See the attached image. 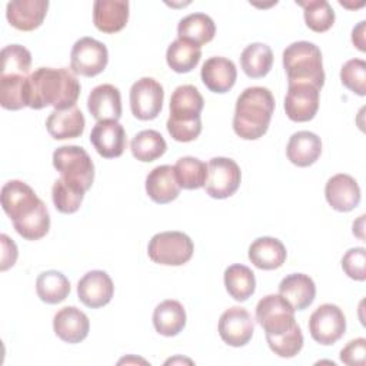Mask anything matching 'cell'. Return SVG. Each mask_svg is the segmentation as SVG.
<instances>
[{"label": "cell", "instance_id": "f6af8a7d", "mask_svg": "<svg viewBox=\"0 0 366 366\" xmlns=\"http://www.w3.org/2000/svg\"><path fill=\"white\" fill-rule=\"evenodd\" d=\"M0 240H1V272L7 270L9 267H11L16 260H17V246L16 243L7 236V234H1L0 236Z\"/></svg>", "mask_w": 366, "mask_h": 366}, {"label": "cell", "instance_id": "ffe728a7", "mask_svg": "<svg viewBox=\"0 0 366 366\" xmlns=\"http://www.w3.org/2000/svg\"><path fill=\"white\" fill-rule=\"evenodd\" d=\"M87 109L97 122H117L122 116V97L119 89L109 83L96 86L89 94Z\"/></svg>", "mask_w": 366, "mask_h": 366}, {"label": "cell", "instance_id": "ac0fdd59", "mask_svg": "<svg viewBox=\"0 0 366 366\" xmlns=\"http://www.w3.org/2000/svg\"><path fill=\"white\" fill-rule=\"evenodd\" d=\"M47 9V0H13L7 3L6 17L14 29L31 31L43 23Z\"/></svg>", "mask_w": 366, "mask_h": 366}, {"label": "cell", "instance_id": "1f68e13d", "mask_svg": "<svg viewBox=\"0 0 366 366\" xmlns=\"http://www.w3.org/2000/svg\"><path fill=\"white\" fill-rule=\"evenodd\" d=\"M202 49L190 41L176 39L166 51V61L169 67L176 73H189L200 61Z\"/></svg>", "mask_w": 366, "mask_h": 366}, {"label": "cell", "instance_id": "ee69618b", "mask_svg": "<svg viewBox=\"0 0 366 366\" xmlns=\"http://www.w3.org/2000/svg\"><path fill=\"white\" fill-rule=\"evenodd\" d=\"M340 360L349 366H363L366 360V339L357 337L350 340L340 350Z\"/></svg>", "mask_w": 366, "mask_h": 366}, {"label": "cell", "instance_id": "b9f144b4", "mask_svg": "<svg viewBox=\"0 0 366 366\" xmlns=\"http://www.w3.org/2000/svg\"><path fill=\"white\" fill-rule=\"evenodd\" d=\"M340 81L359 96L366 94V63L362 59H350L340 69Z\"/></svg>", "mask_w": 366, "mask_h": 366}, {"label": "cell", "instance_id": "7c38bea8", "mask_svg": "<svg viewBox=\"0 0 366 366\" xmlns=\"http://www.w3.org/2000/svg\"><path fill=\"white\" fill-rule=\"evenodd\" d=\"M0 200L4 213L11 219V222H17L29 216L41 203L34 190L21 180H9L4 183Z\"/></svg>", "mask_w": 366, "mask_h": 366}, {"label": "cell", "instance_id": "9c48e42d", "mask_svg": "<svg viewBox=\"0 0 366 366\" xmlns=\"http://www.w3.org/2000/svg\"><path fill=\"white\" fill-rule=\"evenodd\" d=\"M107 61V47L93 37H81L71 47L70 67L76 74L84 77L97 76L106 69Z\"/></svg>", "mask_w": 366, "mask_h": 366}, {"label": "cell", "instance_id": "44dd1931", "mask_svg": "<svg viewBox=\"0 0 366 366\" xmlns=\"http://www.w3.org/2000/svg\"><path fill=\"white\" fill-rule=\"evenodd\" d=\"M200 77L203 84L210 92L226 93L234 86L237 70L232 60L222 56H214L203 63Z\"/></svg>", "mask_w": 366, "mask_h": 366}, {"label": "cell", "instance_id": "5b68a950", "mask_svg": "<svg viewBox=\"0 0 366 366\" xmlns=\"http://www.w3.org/2000/svg\"><path fill=\"white\" fill-rule=\"evenodd\" d=\"M53 166L60 177L87 192L94 180V164L89 153L74 144L60 146L53 153Z\"/></svg>", "mask_w": 366, "mask_h": 366}, {"label": "cell", "instance_id": "2e32d148", "mask_svg": "<svg viewBox=\"0 0 366 366\" xmlns=\"http://www.w3.org/2000/svg\"><path fill=\"white\" fill-rule=\"evenodd\" d=\"M113 293V282L103 270H90L77 283L79 300L90 309L106 306L112 300Z\"/></svg>", "mask_w": 366, "mask_h": 366}, {"label": "cell", "instance_id": "d6a6232c", "mask_svg": "<svg viewBox=\"0 0 366 366\" xmlns=\"http://www.w3.org/2000/svg\"><path fill=\"white\" fill-rule=\"evenodd\" d=\"M224 286L234 300L244 302L254 293V273L244 264H232L224 270Z\"/></svg>", "mask_w": 366, "mask_h": 366}, {"label": "cell", "instance_id": "7a4b0ae2", "mask_svg": "<svg viewBox=\"0 0 366 366\" xmlns=\"http://www.w3.org/2000/svg\"><path fill=\"white\" fill-rule=\"evenodd\" d=\"M274 112V97L272 92L262 86L244 89L237 100L233 116V130L244 140L262 137Z\"/></svg>", "mask_w": 366, "mask_h": 366}, {"label": "cell", "instance_id": "9a60e30c", "mask_svg": "<svg viewBox=\"0 0 366 366\" xmlns=\"http://www.w3.org/2000/svg\"><path fill=\"white\" fill-rule=\"evenodd\" d=\"M90 143L102 157H119L123 154L127 143L124 127L116 120L97 122L92 129Z\"/></svg>", "mask_w": 366, "mask_h": 366}, {"label": "cell", "instance_id": "e0dca14e", "mask_svg": "<svg viewBox=\"0 0 366 366\" xmlns=\"http://www.w3.org/2000/svg\"><path fill=\"white\" fill-rule=\"evenodd\" d=\"M325 196L332 209L337 212H350L360 203V187L352 176L339 173L327 180Z\"/></svg>", "mask_w": 366, "mask_h": 366}, {"label": "cell", "instance_id": "5bb4252c", "mask_svg": "<svg viewBox=\"0 0 366 366\" xmlns=\"http://www.w3.org/2000/svg\"><path fill=\"white\" fill-rule=\"evenodd\" d=\"M217 329L224 343L233 347H240L250 342L254 332V323L252 315L246 309L233 306L222 313Z\"/></svg>", "mask_w": 366, "mask_h": 366}, {"label": "cell", "instance_id": "bcb514c9", "mask_svg": "<svg viewBox=\"0 0 366 366\" xmlns=\"http://www.w3.org/2000/svg\"><path fill=\"white\" fill-rule=\"evenodd\" d=\"M365 24L366 21H360L352 31V41L353 44L360 50V51H365L366 47H365Z\"/></svg>", "mask_w": 366, "mask_h": 366}, {"label": "cell", "instance_id": "7bdbcfd3", "mask_svg": "<svg viewBox=\"0 0 366 366\" xmlns=\"http://www.w3.org/2000/svg\"><path fill=\"white\" fill-rule=\"evenodd\" d=\"M365 263H366L365 247L349 249L342 257V269L353 280L363 282L366 279Z\"/></svg>", "mask_w": 366, "mask_h": 366}, {"label": "cell", "instance_id": "83f0119b", "mask_svg": "<svg viewBox=\"0 0 366 366\" xmlns=\"http://www.w3.org/2000/svg\"><path fill=\"white\" fill-rule=\"evenodd\" d=\"M153 326L157 333L172 337L186 326V312L180 302L167 299L159 303L153 312Z\"/></svg>", "mask_w": 366, "mask_h": 366}, {"label": "cell", "instance_id": "74e56055", "mask_svg": "<svg viewBox=\"0 0 366 366\" xmlns=\"http://www.w3.org/2000/svg\"><path fill=\"white\" fill-rule=\"evenodd\" d=\"M31 66L30 51L20 44H9L1 50L0 76H27Z\"/></svg>", "mask_w": 366, "mask_h": 366}, {"label": "cell", "instance_id": "8992f818", "mask_svg": "<svg viewBox=\"0 0 366 366\" xmlns=\"http://www.w3.org/2000/svg\"><path fill=\"white\" fill-rule=\"evenodd\" d=\"M193 242L183 232H162L156 233L147 246L149 257L164 266H182L193 256Z\"/></svg>", "mask_w": 366, "mask_h": 366}, {"label": "cell", "instance_id": "d6986e66", "mask_svg": "<svg viewBox=\"0 0 366 366\" xmlns=\"http://www.w3.org/2000/svg\"><path fill=\"white\" fill-rule=\"evenodd\" d=\"M53 329L59 339L66 343H80L89 335L90 322L86 313L74 306L60 309L53 317Z\"/></svg>", "mask_w": 366, "mask_h": 366}, {"label": "cell", "instance_id": "8fae6325", "mask_svg": "<svg viewBox=\"0 0 366 366\" xmlns=\"http://www.w3.org/2000/svg\"><path fill=\"white\" fill-rule=\"evenodd\" d=\"M164 92L153 77H142L130 87V109L139 120H153L163 107Z\"/></svg>", "mask_w": 366, "mask_h": 366}, {"label": "cell", "instance_id": "4dcf8cb0", "mask_svg": "<svg viewBox=\"0 0 366 366\" xmlns=\"http://www.w3.org/2000/svg\"><path fill=\"white\" fill-rule=\"evenodd\" d=\"M36 292L41 302L56 305L69 296L70 282L61 272L47 270L37 276Z\"/></svg>", "mask_w": 366, "mask_h": 366}, {"label": "cell", "instance_id": "e575fe53", "mask_svg": "<svg viewBox=\"0 0 366 366\" xmlns=\"http://www.w3.org/2000/svg\"><path fill=\"white\" fill-rule=\"evenodd\" d=\"M173 167L180 187L193 190L204 186L207 177V164L200 159L192 156L180 157Z\"/></svg>", "mask_w": 366, "mask_h": 366}, {"label": "cell", "instance_id": "3957f363", "mask_svg": "<svg viewBox=\"0 0 366 366\" xmlns=\"http://www.w3.org/2000/svg\"><path fill=\"white\" fill-rule=\"evenodd\" d=\"M203 106V96L194 86L182 84L174 89L170 97V116L166 127L176 142L187 143L200 134Z\"/></svg>", "mask_w": 366, "mask_h": 366}, {"label": "cell", "instance_id": "603a6c76", "mask_svg": "<svg viewBox=\"0 0 366 366\" xmlns=\"http://www.w3.org/2000/svg\"><path fill=\"white\" fill-rule=\"evenodd\" d=\"M129 20V1L97 0L93 4V23L103 33L120 31Z\"/></svg>", "mask_w": 366, "mask_h": 366}, {"label": "cell", "instance_id": "484cf974", "mask_svg": "<svg viewBox=\"0 0 366 366\" xmlns=\"http://www.w3.org/2000/svg\"><path fill=\"white\" fill-rule=\"evenodd\" d=\"M322 153V140L317 134L300 130L290 136L286 147V154L290 163L297 167H307L313 164Z\"/></svg>", "mask_w": 366, "mask_h": 366}, {"label": "cell", "instance_id": "277c9868", "mask_svg": "<svg viewBox=\"0 0 366 366\" xmlns=\"http://www.w3.org/2000/svg\"><path fill=\"white\" fill-rule=\"evenodd\" d=\"M283 67L290 83H310L319 90L325 84L320 49L310 41H295L283 50Z\"/></svg>", "mask_w": 366, "mask_h": 366}, {"label": "cell", "instance_id": "4fadbf2b", "mask_svg": "<svg viewBox=\"0 0 366 366\" xmlns=\"http://www.w3.org/2000/svg\"><path fill=\"white\" fill-rule=\"evenodd\" d=\"M320 90L310 83H290L285 97V112L292 122H309L319 109Z\"/></svg>", "mask_w": 366, "mask_h": 366}, {"label": "cell", "instance_id": "4316f807", "mask_svg": "<svg viewBox=\"0 0 366 366\" xmlns=\"http://www.w3.org/2000/svg\"><path fill=\"white\" fill-rule=\"evenodd\" d=\"M287 252L285 244L276 237H257L249 246V260L262 270L280 267L286 260Z\"/></svg>", "mask_w": 366, "mask_h": 366}, {"label": "cell", "instance_id": "d4e9b609", "mask_svg": "<svg viewBox=\"0 0 366 366\" xmlns=\"http://www.w3.org/2000/svg\"><path fill=\"white\" fill-rule=\"evenodd\" d=\"M84 124V116L77 106L63 110H53L46 120V129L56 140L76 139L81 136Z\"/></svg>", "mask_w": 366, "mask_h": 366}, {"label": "cell", "instance_id": "f35d334b", "mask_svg": "<svg viewBox=\"0 0 366 366\" xmlns=\"http://www.w3.org/2000/svg\"><path fill=\"white\" fill-rule=\"evenodd\" d=\"M84 193H86L84 190L63 180L61 177L57 179L51 187V199L56 209L60 213H66V214H70L79 210L83 202Z\"/></svg>", "mask_w": 366, "mask_h": 366}, {"label": "cell", "instance_id": "f546056e", "mask_svg": "<svg viewBox=\"0 0 366 366\" xmlns=\"http://www.w3.org/2000/svg\"><path fill=\"white\" fill-rule=\"evenodd\" d=\"M273 64L272 49L264 43H252L240 54V66L252 79L264 77Z\"/></svg>", "mask_w": 366, "mask_h": 366}, {"label": "cell", "instance_id": "8d00e7d4", "mask_svg": "<svg viewBox=\"0 0 366 366\" xmlns=\"http://www.w3.org/2000/svg\"><path fill=\"white\" fill-rule=\"evenodd\" d=\"M13 226L16 232L26 240H39L46 236L50 229V216L43 200L33 213L13 222Z\"/></svg>", "mask_w": 366, "mask_h": 366}, {"label": "cell", "instance_id": "52a82bcc", "mask_svg": "<svg viewBox=\"0 0 366 366\" xmlns=\"http://www.w3.org/2000/svg\"><path fill=\"white\" fill-rule=\"evenodd\" d=\"M256 322L264 329L266 336H277L296 325L295 309L280 295H267L256 306Z\"/></svg>", "mask_w": 366, "mask_h": 366}, {"label": "cell", "instance_id": "836d02e7", "mask_svg": "<svg viewBox=\"0 0 366 366\" xmlns=\"http://www.w3.org/2000/svg\"><path fill=\"white\" fill-rule=\"evenodd\" d=\"M166 140L156 130H142L130 142V150L134 159L149 163L164 154Z\"/></svg>", "mask_w": 366, "mask_h": 366}, {"label": "cell", "instance_id": "d590c367", "mask_svg": "<svg viewBox=\"0 0 366 366\" xmlns=\"http://www.w3.org/2000/svg\"><path fill=\"white\" fill-rule=\"evenodd\" d=\"M303 7V16L306 26L316 31H327L335 23V11L326 0H309V1H296Z\"/></svg>", "mask_w": 366, "mask_h": 366}, {"label": "cell", "instance_id": "ab89813d", "mask_svg": "<svg viewBox=\"0 0 366 366\" xmlns=\"http://www.w3.org/2000/svg\"><path fill=\"white\" fill-rule=\"evenodd\" d=\"M27 76H0V104L7 110H20L24 103V83Z\"/></svg>", "mask_w": 366, "mask_h": 366}, {"label": "cell", "instance_id": "30bf717a", "mask_svg": "<svg viewBox=\"0 0 366 366\" xmlns=\"http://www.w3.org/2000/svg\"><path fill=\"white\" fill-rule=\"evenodd\" d=\"M346 330V317L342 309L332 303L320 305L309 319V332L315 342L329 346L336 343Z\"/></svg>", "mask_w": 366, "mask_h": 366}, {"label": "cell", "instance_id": "ba28073f", "mask_svg": "<svg viewBox=\"0 0 366 366\" xmlns=\"http://www.w3.org/2000/svg\"><path fill=\"white\" fill-rule=\"evenodd\" d=\"M242 172L239 164L229 157H213L207 163L206 193L213 199H227L239 189Z\"/></svg>", "mask_w": 366, "mask_h": 366}, {"label": "cell", "instance_id": "7402d4cb", "mask_svg": "<svg viewBox=\"0 0 366 366\" xmlns=\"http://www.w3.org/2000/svg\"><path fill=\"white\" fill-rule=\"evenodd\" d=\"M180 189L174 167L170 164L157 166L146 176V193L154 203H170L179 196Z\"/></svg>", "mask_w": 366, "mask_h": 366}, {"label": "cell", "instance_id": "60d3db41", "mask_svg": "<svg viewBox=\"0 0 366 366\" xmlns=\"http://www.w3.org/2000/svg\"><path fill=\"white\" fill-rule=\"evenodd\" d=\"M270 350L280 357H293L303 347V333L296 323L287 332L277 336H266Z\"/></svg>", "mask_w": 366, "mask_h": 366}, {"label": "cell", "instance_id": "6da1fadb", "mask_svg": "<svg viewBox=\"0 0 366 366\" xmlns=\"http://www.w3.org/2000/svg\"><path fill=\"white\" fill-rule=\"evenodd\" d=\"M79 94V80L64 67H39L27 76L24 83V103L36 110L47 106H53L54 110L73 107Z\"/></svg>", "mask_w": 366, "mask_h": 366}, {"label": "cell", "instance_id": "cb8c5ba5", "mask_svg": "<svg viewBox=\"0 0 366 366\" xmlns=\"http://www.w3.org/2000/svg\"><path fill=\"white\" fill-rule=\"evenodd\" d=\"M279 295L286 299L295 310H305L315 300L316 286L310 276L305 273H292L282 279Z\"/></svg>", "mask_w": 366, "mask_h": 366}, {"label": "cell", "instance_id": "f1b7e54d", "mask_svg": "<svg viewBox=\"0 0 366 366\" xmlns=\"http://www.w3.org/2000/svg\"><path fill=\"white\" fill-rule=\"evenodd\" d=\"M216 33L214 21L204 13H192L183 17L177 24V36L182 40L196 46L206 44L213 40Z\"/></svg>", "mask_w": 366, "mask_h": 366}]
</instances>
